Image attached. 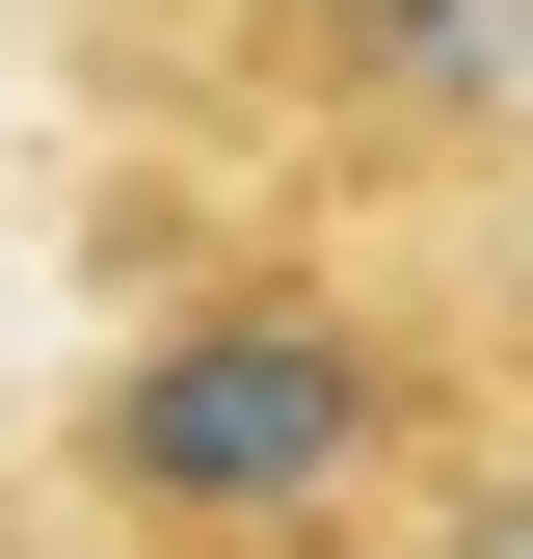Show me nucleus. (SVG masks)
Segmentation results:
<instances>
[{
  "label": "nucleus",
  "instance_id": "2",
  "mask_svg": "<svg viewBox=\"0 0 533 559\" xmlns=\"http://www.w3.org/2000/svg\"><path fill=\"white\" fill-rule=\"evenodd\" d=\"M107 240L161 214H427L533 240V0H81Z\"/></svg>",
  "mask_w": 533,
  "mask_h": 559
},
{
  "label": "nucleus",
  "instance_id": "1",
  "mask_svg": "<svg viewBox=\"0 0 533 559\" xmlns=\"http://www.w3.org/2000/svg\"><path fill=\"white\" fill-rule=\"evenodd\" d=\"M533 453V240L427 214H161L54 400L81 559H427Z\"/></svg>",
  "mask_w": 533,
  "mask_h": 559
},
{
  "label": "nucleus",
  "instance_id": "3",
  "mask_svg": "<svg viewBox=\"0 0 533 559\" xmlns=\"http://www.w3.org/2000/svg\"><path fill=\"white\" fill-rule=\"evenodd\" d=\"M0 559H81V507H54V453H0Z\"/></svg>",
  "mask_w": 533,
  "mask_h": 559
}]
</instances>
